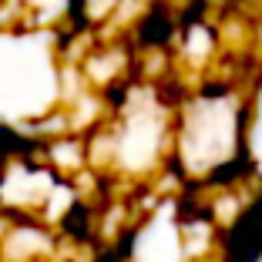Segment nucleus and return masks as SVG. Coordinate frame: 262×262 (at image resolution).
<instances>
[{"mask_svg":"<svg viewBox=\"0 0 262 262\" xmlns=\"http://www.w3.org/2000/svg\"><path fill=\"white\" fill-rule=\"evenodd\" d=\"M171 34H175V17L165 7H155L151 14L141 20V40H148V44H162Z\"/></svg>","mask_w":262,"mask_h":262,"instance_id":"nucleus-2","label":"nucleus"},{"mask_svg":"<svg viewBox=\"0 0 262 262\" xmlns=\"http://www.w3.org/2000/svg\"><path fill=\"white\" fill-rule=\"evenodd\" d=\"M225 255H229V262H255L262 255V192L229 229Z\"/></svg>","mask_w":262,"mask_h":262,"instance_id":"nucleus-1","label":"nucleus"}]
</instances>
